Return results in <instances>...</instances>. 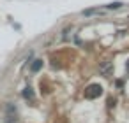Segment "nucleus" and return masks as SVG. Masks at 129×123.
Returning <instances> with one entry per match:
<instances>
[{
	"instance_id": "obj_3",
	"label": "nucleus",
	"mask_w": 129,
	"mask_h": 123,
	"mask_svg": "<svg viewBox=\"0 0 129 123\" xmlns=\"http://www.w3.org/2000/svg\"><path fill=\"white\" fill-rule=\"evenodd\" d=\"M41 69H43V60H39V58H37V60H34V62H32V65H30V70H32L34 74H37Z\"/></svg>"
},
{
	"instance_id": "obj_4",
	"label": "nucleus",
	"mask_w": 129,
	"mask_h": 123,
	"mask_svg": "<svg viewBox=\"0 0 129 123\" xmlns=\"http://www.w3.org/2000/svg\"><path fill=\"white\" fill-rule=\"evenodd\" d=\"M23 98H34V91H32V88H25L23 90Z\"/></svg>"
},
{
	"instance_id": "obj_7",
	"label": "nucleus",
	"mask_w": 129,
	"mask_h": 123,
	"mask_svg": "<svg viewBox=\"0 0 129 123\" xmlns=\"http://www.w3.org/2000/svg\"><path fill=\"white\" fill-rule=\"evenodd\" d=\"M4 121H6V123H16V118H9V116H6Z\"/></svg>"
},
{
	"instance_id": "obj_1",
	"label": "nucleus",
	"mask_w": 129,
	"mask_h": 123,
	"mask_svg": "<svg viewBox=\"0 0 129 123\" xmlns=\"http://www.w3.org/2000/svg\"><path fill=\"white\" fill-rule=\"evenodd\" d=\"M101 95H103V88L99 84H90L85 90V98H88V100H94V98H97Z\"/></svg>"
},
{
	"instance_id": "obj_2",
	"label": "nucleus",
	"mask_w": 129,
	"mask_h": 123,
	"mask_svg": "<svg viewBox=\"0 0 129 123\" xmlns=\"http://www.w3.org/2000/svg\"><path fill=\"white\" fill-rule=\"evenodd\" d=\"M16 114H18L16 105L11 104V102H7V104H6V116H9V118H16Z\"/></svg>"
},
{
	"instance_id": "obj_8",
	"label": "nucleus",
	"mask_w": 129,
	"mask_h": 123,
	"mask_svg": "<svg viewBox=\"0 0 129 123\" xmlns=\"http://www.w3.org/2000/svg\"><path fill=\"white\" fill-rule=\"evenodd\" d=\"M125 67H127V72H129V62H127V65H125Z\"/></svg>"
},
{
	"instance_id": "obj_6",
	"label": "nucleus",
	"mask_w": 129,
	"mask_h": 123,
	"mask_svg": "<svg viewBox=\"0 0 129 123\" xmlns=\"http://www.w3.org/2000/svg\"><path fill=\"white\" fill-rule=\"evenodd\" d=\"M122 6H124L122 2H111V4H108V6H106V9H120Z\"/></svg>"
},
{
	"instance_id": "obj_5",
	"label": "nucleus",
	"mask_w": 129,
	"mask_h": 123,
	"mask_svg": "<svg viewBox=\"0 0 129 123\" xmlns=\"http://www.w3.org/2000/svg\"><path fill=\"white\" fill-rule=\"evenodd\" d=\"M83 16H94V14H99V9H87V11H81Z\"/></svg>"
}]
</instances>
